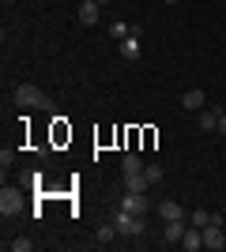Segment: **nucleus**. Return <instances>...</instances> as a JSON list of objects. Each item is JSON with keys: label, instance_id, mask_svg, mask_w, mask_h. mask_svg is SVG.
Listing matches in <instances>:
<instances>
[{"label": "nucleus", "instance_id": "obj_1", "mask_svg": "<svg viewBox=\"0 0 226 252\" xmlns=\"http://www.w3.org/2000/svg\"><path fill=\"white\" fill-rule=\"evenodd\" d=\"M113 226H117L121 237H143V233H147V215H129V211H117V215H113Z\"/></svg>", "mask_w": 226, "mask_h": 252}, {"label": "nucleus", "instance_id": "obj_2", "mask_svg": "<svg viewBox=\"0 0 226 252\" xmlns=\"http://www.w3.org/2000/svg\"><path fill=\"white\" fill-rule=\"evenodd\" d=\"M15 105H23V109H49L53 102H49L34 83H19L15 87Z\"/></svg>", "mask_w": 226, "mask_h": 252}, {"label": "nucleus", "instance_id": "obj_3", "mask_svg": "<svg viewBox=\"0 0 226 252\" xmlns=\"http://www.w3.org/2000/svg\"><path fill=\"white\" fill-rule=\"evenodd\" d=\"M23 211V192L19 189H0V215L4 219H15Z\"/></svg>", "mask_w": 226, "mask_h": 252}, {"label": "nucleus", "instance_id": "obj_4", "mask_svg": "<svg viewBox=\"0 0 226 252\" xmlns=\"http://www.w3.org/2000/svg\"><path fill=\"white\" fill-rule=\"evenodd\" d=\"M121 211H129V215H147V211H151L147 192H125V200H121Z\"/></svg>", "mask_w": 226, "mask_h": 252}, {"label": "nucleus", "instance_id": "obj_5", "mask_svg": "<svg viewBox=\"0 0 226 252\" xmlns=\"http://www.w3.org/2000/svg\"><path fill=\"white\" fill-rule=\"evenodd\" d=\"M204 249H211V252H223L226 249V237H223V226H204Z\"/></svg>", "mask_w": 226, "mask_h": 252}, {"label": "nucleus", "instance_id": "obj_6", "mask_svg": "<svg viewBox=\"0 0 226 252\" xmlns=\"http://www.w3.org/2000/svg\"><path fill=\"white\" fill-rule=\"evenodd\" d=\"M185 230H189V219H173V222H166V230H162V241H170V245H181Z\"/></svg>", "mask_w": 226, "mask_h": 252}, {"label": "nucleus", "instance_id": "obj_7", "mask_svg": "<svg viewBox=\"0 0 226 252\" xmlns=\"http://www.w3.org/2000/svg\"><path fill=\"white\" fill-rule=\"evenodd\" d=\"M159 219H162V222H173V219H189V211H185V207H181L177 200H162V203H159Z\"/></svg>", "mask_w": 226, "mask_h": 252}, {"label": "nucleus", "instance_id": "obj_8", "mask_svg": "<svg viewBox=\"0 0 226 252\" xmlns=\"http://www.w3.org/2000/svg\"><path fill=\"white\" fill-rule=\"evenodd\" d=\"M140 53H143L140 34H129V38L121 42V57H125V61H140Z\"/></svg>", "mask_w": 226, "mask_h": 252}, {"label": "nucleus", "instance_id": "obj_9", "mask_svg": "<svg viewBox=\"0 0 226 252\" xmlns=\"http://www.w3.org/2000/svg\"><path fill=\"white\" fill-rule=\"evenodd\" d=\"M181 249H185V252H200V249H204V230L189 226V230H185V237H181Z\"/></svg>", "mask_w": 226, "mask_h": 252}, {"label": "nucleus", "instance_id": "obj_10", "mask_svg": "<svg viewBox=\"0 0 226 252\" xmlns=\"http://www.w3.org/2000/svg\"><path fill=\"white\" fill-rule=\"evenodd\" d=\"M181 105L189 109V113H200V109L207 105V94H204V91H185V94H181Z\"/></svg>", "mask_w": 226, "mask_h": 252}, {"label": "nucleus", "instance_id": "obj_11", "mask_svg": "<svg viewBox=\"0 0 226 252\" xmlns=\"http://www.w3.org/2000/svg\"><path fill=\"white\" fill-rule=\"evenodd\" d=\"M98 8H102L98 0H87V4H79V11H75V15H79V23H83V27H95V23H98Z\"/></svg>", "mask_w": 226, "mask_h": 252}, {"label": "nucleus", "instance_id": "obj_12", "mask_svg": "<svg viewBox=\"0 0 226 252\" xmlns=\"http://www.w3.org/2000/svg\"><path fill=\"white\" fill-rule=\"evenodd\" d=\"M125 189H129V192H147L151 181L143 177V173H125Z\"/></svg>", "mask_w": 226, "mask_h": 252}, {"label": "nucleus", "instance_id": "obj_13", "mask_svg": "<svg viewBox=\"0 0 226 252\" xmlns=\"http://www.w3.org/2000/svg\"><path fill=\"white\" fill-rule=\"evenodd\" d=\"M196 125L204 128V132H215L219 128V109H200V121Z\"/></svg>", "mask_w": 226, "mask_h": 252}, {"label": "nucleus", "instance_id": "obj_14", "mask_svg": "<svg viewBox=\"0 0 226 252\" xmlns=\"http://www.w3.org/2000/svg\"><path fill=\"white\" fill-rule=\"evenodd\" d=\"M121 169H125V173H143V162H140V155H132V151H129V155L121 158Z\"/></svg>", "mask_w": 226, "mask_h": 252}, {"label": "nucleus", "instance_id": "obj_15", "mask_svg": "<svg viewBox=\"0 0 226 252\" xmlns=\"http://www.w3.org/2000/svg\"><path fill=\"white\" fill-rule=\"evenodd\" d=\"M129 34H136V27H129V23H113L109 27V38H117V42H125Z\"/></svg>", "mask_w": 226, "mask_h": 252}, {"label": "nucleus", "instance_id": "obj_16", "mask_svg": "<svg viewBox=\"0 0 226 252\" xmlns=\"http://www.w3.org/2000/svg\"><path fill=\"white\" fill-rule=\"evenodd\" d=\"M189 226H196V230L211 226V211H193V215H189Z\"/></svg>", "mask_w": 226, "mask_h": 252}, {"label": "nucleus", "instance_id": "obj_17", "mask_svg": "<svg viewBox=\"0 0 226 252\" xmlns=\"http://www.w3.org/2000/svg\"><path fill=\"white\" fill-rule=\"evenodd\" d=\"M113 237H117V226H113V222H106V226H98V245H109Z\"/></svg>", "mask_w": 226, "mask_h": 252}, {"label": "nucleus", "instance_id": "obj_18", "mask_svg": "<svg viewBox=\"0 0 226 252\" xmlns=\"http://www.w3.org/2000/svg\"><path fill=\"white\" fill-rule=\"evenodd\" d=\"M31 249H34L31 237H15V241H11V252H31Z\"/></svg>", "mask_w": 226, "mask_h": 252}, {"label": "nucleus", "instance_id": "obj_19", "mask_svg": "<svg viewBox=\"0 0 226 252\" xmlns=\"http://www.w3.org/2000/svg\"><path fill=\"white\" fill-rule=\"evenodd\" d=\"M143 177L155 185V181H162V166H143Z\"/></svg>", "mask_w": 226, "mask_h": 252}, {"label": "nucleus", "instance_id": "obj_20", "mask_svg": "<svg viewBox=\"0 0 226 252\" xmlns=\"http://www.w3.org/2000/svg\"><path fill=\"white\" fill-rule=\"evenodd\" d=\"M11 162H15V151H8V147H4V151H0V166L8 169V166H11Z\"/></svg>", "mask_w": 226, "mask_h": 252}, {"label": "nucleus", "instance_id": "obj_21", "mask_svg": "<svg viewBox=\"0 0 226 252\" xmlns=\"http://www.w3.org/2000/svg\"><path fill=\"white\" fill-rule=\"evenodd\" d=\"M219 136H226V113H219V128H215Z\"/></svg>", "mask_w": 226, "mask_h": 252}, {"label": "nucleus", "instance_id": "obj_22", "mask_svg": "<svg viewBox=\"0 0 226 252\" xmlns=\"http://www.w3.org/2000/svg\"><path fill=\"white\" fill-rule=\"evenodd\" d=\"M162 4H181V0H162Z\"/></svg>", "mask_w": 226, "mask_h": 252}, {"label": "nucleus", "instance_id": "obj_23", "mask_svg": "<svg viewBox=\"0 0 226 252\" xmlns=\"http://www.w3.org/2000/svg\"><path fill=\"white\" fill-rule=\"evenodd\" d=\"M98 4H109V0H98Z\"/></svg>", "mask_w": 226, "mask_h": 252}]
</instances>
